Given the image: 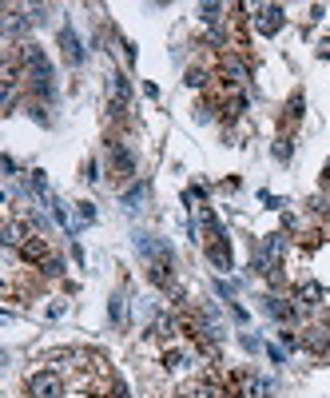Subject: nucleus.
I'll list each match as a JSON object with an SVG mask.
<instances>
[{
    "label": "nucleus",
    "mask_w": 330,
    "mask_h": 398,
    "mask_svg": "<svg viewBox=\"0 0 330 398\" xmlns=\"http://www.w3.org/2000/svg\"><path fill=\"white\" fill-rule=\"evenodd\" d=\"M255 28H259V32H266V36H271V32H279V28H283V9H279V4H266V9H259Z\"/></svg>",
    "instance_id": "2"
},
{
    "label": "nucleus",
    "mask_w": 330,
    "mask_h": 398,
    "mask_svg": "<svg viewBox=\"0 0 330 398\" xmlns=\"http://www.w3.org/2000/svg\"><path fill=\"white\" fill-rule=\"evenodd\" d=\"M319 299H322V287H319V283H303V287H299V307H306V311H311V307H319Z\"/></svg>",
    "instance_id": "3"
},
{
    "label": "nucleus",
    "mask_w": 330,
    "mask_h": 398,
    "mask_svg": "<svg viewBox=\"0 0 330 398\" xmlns=\"http://www.w3.org/2000/svg\"><path fill=\"white\" fill-rule=\"evenodd\" d=\"M175 398H191V394H187V390H184V394H175Z\"/></svg>",
    "instance_id": "5"
},
{
    "label": "nucleus",
    "mask_w": 330,
    "mask_h": 398,
    "mask_svg": "<svg viewBox=\"0 0 330 398\" xmlns=\"http://www.w3.org/2000/svg\"><path fill=\"white\" fill-rule=\"evenodd\" d=\"M28 398H64V379L56 371L28 374Z\"/></svg>",
    "instance_id": "1"
},
{
    "label": "nucleus",
    "mask_w": 330,
    "mask_h": 398,
    "mask_svg": "<svg viewBox=\"0 0 330 398\" xmlns=\"http://www.w3.org/2000/svg\"><path fill=\"white\" fill-rule=\"evenodd\" d=\"M60 44H64V52H68V60H72V64H80V60H84L80 40L72 36V28H64V32H60Z\"/></svg>",
    "instance_id": "4"
}]
</instances>
